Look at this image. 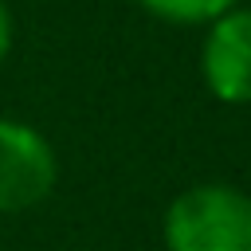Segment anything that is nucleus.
<instances>
[{
    "instance_id": "obj_1",
    "label": "nucleus",
    "mask_w": 251,
    "mask_h": 251,
    "mask_svg": "<svg viewBox=\"0 0 251 251\" xmlns=\"http://www.w3.org/2000/svg\"><path fill=\"white\" fill-rule=\"evenodd\" d=\"M165 251H251V192L235 184H192L161 220Z\"/></svg>"
},
{
    "instance_id": "obj_5",
    "label": "nucleus",
    "mask_w": 251,
    "mask_h": 251,
    "mask_svg": "<svg viewBox=\"0 0 251 251\" xmlns=\"http://www.w3.org/2000/svg\"><path fill=\"white\" fill-rule=\"evenodd\" d=\"M8 51H12V12H8V4L0 0V63L8 59Z\"/></svg>"
},
{
    "instance_id": "obj_3",
    "label": "nucleus",
    "mask_w": 251,
    "mask_h": 251,
    "mask_svg": "<svg viewBox=\"0 0 251 251\" xmlns=\"http://www.w3.org/2000/svg\"><path fill=\"white\" fill-rule=\"evenodd\" d=\"M200 78L212 98L227 106L251 102V8L235 4L208 24L200 47Z\"/></svg>"
},
{
    "instance_id": "obj_4",
    "label": "nucleus",
    "mask_w": 251,
    "mask_h": 251,
    "mask_svg": "<svg viewBox=\"0 0 251 251\" xmlns=\"http://www.w3.org/2000/svg\"><path fill=\"white\" fill-rule=\"evenodd\" d=\"M149 16L165 20V24H184V27H196V24H212L220 20L224 12H231L239 0H137Z\"/></svg>"
},
{
    "instance_id": "obj_2",
    "label": "nucleus",
    "mask_w": 251,
    "mask_h": 251,
    "mask_svg": "<svg viewBox=\"0 0 251 251\" xmlns=\"http://www.w3.org/2000/svg\"><path fill=\"white\" fill-rule=\"evenodd\" d=\"M59 180V157L51 141L27 122L0 118V216L39 208Z\"/></svg>"
}]
</instances>
